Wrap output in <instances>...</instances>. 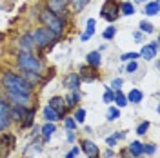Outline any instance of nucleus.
<instances>
[{
	"label": "nucleus",
	"instance_id": "obj_5",
	"mask_svg": "<svg viewBox=\"0 0 160 158\" xmlns=\"http://www.w3.org/2000/svg\"><path fill=\"white\" fill-rule=\"evenodd\" d=\"M100 17L104 20H108L109 24H113L115 20H118L120 17V2L117 0H106L104 6L100 7Z\"/></svg>",
	"mask_w": 160,
	"mask_h": 158
},
{
	"label": "nucleus",
	"instance_id": "obj_20",
	"mask_svg": "<svg viewBox=\"0 0 160 158\" xmlns=\"http://www.w3.org/2000/svg\"><path fill=\"white\" fill-rule=\"evenodd\" d=\"M88 4H89V0H68V6H71L73 13H80Z\"/></svg>",
	"mask_w": 160,
	"mask_h": 158
},
{
	"label": "nucleus",
	"instance_id": "obj_23",
	"mask_svg": "<svg viewBox=\"0 0 160 158\" xmlns=\"http://www.w3.org/2000/svg\"><path fill=\"white\" fill-rule=\"evenodd\" d=\"M120 15H124V17L135 15V6L131 2H120Z\"/></svg>",
	"mask_w": 160,
	"mask_h": 158
},
{
	"label": "nucleus",
	"instance_id": "obj_15",
	"mask_svg": "<svg viewBox=\"0 0 160 158\" xmlns=\"http://www.w3.org/2000/svg\"><path fill=\"white\" fill-rule=\"evenodd\" d=\"M86 62H88V66L93 67V69L100 67V51H91L89 55L86 57Z\"/></svg>",
	"mask_w": 160,
	"mask_h": 158
},
{
	"label": "nucleus",
	"instance_id": "obj_10",
	"mask_svg": "<svg viewBox=\"0 0 160 158\" xmlns=\"http://www.w3.org/2000/svg\"><path fill=\"white\" fill-rule=\"evenodd\" d=\"M68 7V0H46V9H49L51 13H64Z\"/></svg>",
	"mask_w": 160,
	"mask_h": 158
},
{
	"label": "nucleus",
	"instance_id": "obj_7",
	"mask_svg": "<svg viewBox=\"0 0 160 158\" xmlns=\"http://www.w3.org/2000/svg\"><path fill=\"white\" fill-rule=\"evenodd\" d=\"M35 49V40H33V33H26L22 35L18 40V53H33Z\"/></svg>",
	"mask_w": 160,
	"mask_h": 158
},
{
	"label": "nucleus",
	"instance_id": "obj_12",
	"mask_svg": "<svg viewBox=\"0 0 160 158\" xmlns=\"http://www.w3.org/2000/svg\"><path fill=\"white\" fill-rule=\"evenodd\" d=\"M20 75H22V78L26 80L29 86H33V87H35V86H38L40 82H42V73H35V71H22Z\"/></svg>",
	"mask_w": 160,
	"mask_h": 158
},
{
	"label": "nucleus",
	"instance_id": "obj_31",
	"mask_svg": "<svg viewBox=\"0 0 160 158\" xmlns=\"http://www.w3.org/2000/svg\"><path fill=\"white\" fill-rule=\"evenodd\" d=\"M73 118H75V122H77V124H82V122L86 120V111H84V109H77Z\"/></svg>",
	"mask_w": 160,
	"mask_h": 158
},
{
	"label": "nucleus",
	"instance_id": "obj_11",
	"mask_svg": "<svg viewBox=\"0 0 160 158\" xmlns=\"http://www.w3.org/2000/svg\"><path fill=\"white\" fill-rule=\"evenodd\" d=\"M48 106L58 113L60 118L66 115V109H68V107H66V102H64V96H53V98L49 100V104H48Z\"/></svg>",
	"mask_w": 160,
	"mask_h": 158
},
{
	"label": "nucleus",
	"instance_id": "obj_13",
	"mask_svg": "<svg viewBox=\"0 0 160 158\" xmlns=\"http://www.w3.org/2000/svg\"><path fill=\"white\" fill-rule=\"evenodd\" d=\"M33 122H35V109H33V107H26V109H24V113H22V120H20L22 129L31 127V126H33Z\"/></svg>",
	"mask_w": 160,
	"mask_h": 158
},
{
	"label": "nucleus",
	"instance_id": "obj_34",
	"mask_svg": "<svg viewBox=\"0 0 160 158\" xmlns=\"http://www.w3.org/2000/svg\"><path fill=\"white\" fill-rule=\"evenodd\" d=\"M157 151V146L155 144H146V146H142V153L144 155H153Z\"/></svg>",
	"mask_w": 160,
	"mask_h": 158
},
{
	"label": "nucleus",
	"instance_id": "obj_17",
	"mask_svg": "<svg viewBox=\"0 0 160 158\" xmlns=\"http://www.w3.org/2000/svg\"><path fill=\"white\" fill-rule=\"evenodd\" d=\"M158 7H160L158 0H151V2H148V4H146L144 13H146L148 17H157V15H158Z\"/></svg>",
	"mask_w": 160,
	"mask_h": 158
},
{
	"label": "nucleus",
	"instance_id": "obj_41",
	"mask_svg": "<svg viewBox=\"0 0 160 158\" xmlns=\"http://www.w3.org/2000/svg\"><path fill=\"white\" fill-rule=\"evenodd\" d=\"M120 156H122V158H135L128 149H122V151H120Z\"/></svg>",
	"mask_w": 160,
	"mask_h": 158
},
{
	"label": "nucleus",
	"instance_id": "obj_29",
	"mask_svg": "<svg viewBox=\"0 0 160 158\" xmlns=\"http://www.w3.org/2000/svg\"><path fill=\"white\" fill-rule=\"evenodd\" d=\"M2 144H8V147H15L17 138L13 135H2Z\"/></svg>",
	"mask_w": 160,
	"mask_h": 158
},
{
	"label": "nucleus",
	"instance_id": "obj_3",
	"mask_svg": "<svg viewBox=\"0 0 160 158\" xmlns=\"http://www.w3.org/2000/svg\"><path fill=\"white\" fill-rule=\"evenodd\" d=\"M33 40H35V47H38V49H46V47H49L53 46L58 37L49 29V27H46V26H38L37 29L33 31Z\"/></svg>",
	"mask_w": 160,
	"mask_h": 158
},
{
	"label": "nucleus",
	"instance_id": "obj_42",
	"mask_svg": "<svg viewBox=\"0 0 160 158\" xmlns=\"http://www.w3.org/2000/svg\"><path fill=\"white\" fill-rule=\"evenodd\" d=\"M149 47H151L153 51H155V53H157V51H158V40H155V42H151V44H149Z\"/></svg>",
	"mask_w": 160,
	"mask_h": 158
},
{
	"label": "nucleus",
	"instance_id": "obj_36",
	"mask_svg": "<svg viewBox=\"0 0 160 158\" xmlns=\"http://www.w3.org/2000/svg\"><path fill=\"white\" fill-rule=\"evenodd\" d=\"M149 127H151V124H149V122H142V124H140L138 127H137V133H138V135H146Z\"/></svg>",
	"mask_w": 160,
	"mask_h": 158
},
{
	"label": "nucleus",
	"instance_id": "obj_27",
	"mask_svg": "<svg viewBox=\"0 0 160 158\" xmlns=\"http://www.w3.org/2000/svg\"><path fill=\"white\" fill-rule=\"evenodd\" d=\"M108 122H113V120H117L120 116V107H109L108 109Z\"/></svg>",
	"mask_w": 160,
	"mask_h": 158
},
{
	"label": "nucleus",
	"instance_id": "obj_2",
	"mask_svg": "<svg viewBox=\"0 0 160 158\" xmlns=\"http://www.w3.org/2000/svg\"><path fill=\"white\" fill-rule=\"evenodd\" d=\"M38 18H40V22H42V26L49 27V29L60 38V35L66 29V18H62L57 13H51L49 9H42L40 15H38Z\"/></svg>",
	"mask_w": 160,
	"mask_h": 158
},
{
	"label": "nucleus",
	"instance_id": "obj_8",
	"mask_svg": "<svg viewBox=\"0 0 160 158\" xmlns=\"http://www.w3.org/2000/svg\"><path fill=\"white\" fill-rule=\"evenodd\" d=\"M64 87L68 89V91H78L80 89V84H82V80H80L78 73H68L66 77H64Z\"/></svg>",
	"mask_w": 160,
	"mask_h": 158
},
{
	"label": "nucleus",
	"instance_id": "obj_38",
	"mask_svg": "<svg viewBox=\"0 0 160 158\" xmlns=\"http://www.w3.org/2000/svg\"><path fill=\"white\" fill-rule=\"evenodd\" d=\"M122 84H124V82H122V78H115L113 82H111V89H115V91H118Z\"/></svg>",
	"mask_w": 160,
	"mask_h": 158
},
{
	"label": "nucleus",
	"instance_id": "obj_33",
	"mask_svg": "<svg viewBox=\"0 0 160 158\" xmlns=\"http://www.w3.org/2000/svg\"><path fill=\"white\" fill-rule=\"evenodd\" d=\"M8 111H9V104L4 98H0V115L2 116H8Z\"/></svg>",
	"mask_w": 160,
	"mask_h": 158
},
{
	"label": "nucleus",
	"instance_id": "obj_35",
	"mask_svg": "<svg viewBox=\"0 0 160 158\" xmlns=\"http://www.w3.org/2000/svg\"><path fill=\"white\" fill-rule=\"evenodd\" d=\"M64 126H66V129H77V122H75V118L73 116H68V118L64 120Z\"/></svg>",
	"mask_w": 160,
	"mask_h": 158
},
{
	"label": "nucleus",
	"instance_id": "obj_6",
	"mask_svg": "<svg viewBox=\"0 0 160 158\" xmlns=\"http://www.w3.org/2000/svg\"><path fill=\"white\" fill-rule=\"evenodd\" d=\"M8 98L13 106L17 107H31V95H22V93H15V91H6Z\"/></svg>",
	"mask_w": 160,
	"mask_h": 158
},
{
	"label": "nucleus",
	"instance_id": "obj_39",
	"mask_svg": "<svg viewBox=\"0 0 160 158\" xmlns=\"http://www.w3.org/2000/svg\"><path fill=\"white\" fill-rule=\"evenodd\" d=\"M78 153H80V149L77 147V146H75V147H73V149L69 151V153L66 155V158H77V155H78Z\"/></svg>",
	"mask_w": 160,
	"mask_h": 158
},
{
	"label": "nucleus",
	"instance_id": "obj_16",
	"mask_svg": "<svg viewBox=\"0 0 160 158\" xmlns=\"http://www.w3.org/2000/svg\"><path fill=\"white\" fill-rule=\"evenodd\" d=\"M126 98H128V104L133 102V104H140L142 100H144V93L140 91V89H131L129 93L126 95Z\"/></svg>",
	"mask_w": 160,
	"mask_h": 158
},
{
	"label": "nucleus",
	"instance_id": "obj_14",
	"mask_svg": "<svg viewBox=\"0 0 160 158\" xmlns=\"http://www.w3.org/2000/svg\"><path fill=\"white\" fill-rule=\"evenodd\" d=\"M57 131V126L53 124V122H46L44 126H42V129H40V133H42V140L44 142H49L51 140V135Z\"/></svg>",
	"mask_w": 160,
	"mask_h": 158
},
{
	"label": "nucleus",
	"instance_id": "obj_43",
	"mask_svg": "<svg viewBox=\"0 0 160 158\" xmlns=\"http://www.w3.org/2000/svg\"><path fill=\"white\" fill-rule=\"evenodd\" d=\"M108 146H109V147H115V146H117V140L113 138V136H109V138H108Z\"/></svg>",
	"mask_w": 160,
	"mask_h": 158
},
{
	"label": "nucleus",
	"instance_id": "obj_1",
	"mask_svg": "<svg viewBox=\"0 0 160 158\" xmlns=\"http://www.w3.org/2000/svg\"><path fill=\"white\" fill-rule=\"evenodd\" d=\"M0 84L6 91H15L22 95H33V89H35L22 78V75H17L15 71H4V75L0 77Z\"/></svg>",
	"mask_w": 160,
	"mask_h": 158
},
{
	"label": "nucleus",
	"instance_id": "obj_44",
	"mask_svg": "<svg viewBox=\"0 0 160 158\" xmlns=\"http://www.w3.org/2000/svg\"><path fill=\"white\" fill-rule=\"evenodd\" d=\"M124 136H126V135H124V133H118V131H117V133L113 135V138H115V140H122Z\"/></svg>",
	"mask_w": 160,
	"mask_h": 158
},
{
	"label": "nucleus",
	"instance_id": "obj_21",
	"mask_svg": "<svg viewBox=\"0 0 160 158\" xmlns=\"http://www.w3.org/2000/svg\"><path fill=\"white\" fill-rule=\"evenodd\" d=\"M44 118H46V122H53V124H55V122L60 120V116L55 109H51L49 106H46V107H44Z\"/></svg>",
	"mask_w": 160,
	"mask_h": 158
},
{
	"label": "nucleus",
	"instance_id": "obj_22",
	"mask_svg": "<svg viewBox=\"0 0 160 158\" xmlns=\"http://www.w3.org/2000/svg\"><path fill=\"white\" fill-rule=\"evenodd\" d=\"M93 35H95V20L89 18V20H88V27H86V31L82 33V37H80V38H82V42H86V40H89Z\"/></svg>",
	"mask_w": 160,
	"mask_h": 158
},
{
	"label": "nucleus",
	"instance_id": "obj_30",
	"mask_svg": "<svg viewBox=\"0 0 160 158\" xmlns=\"http://www.w3.org/2000/svg\"><path fill=\"white\" fill-rule=\"evenodd\" d=\"M138 27H140V31H142V33H153V29H155V27L151 26L148 20H142V22L138 24Z\"/></svg>",
	"mask_w": 160,
	"mask_h": 158
},
{
	"label": "nucleus",
	"instance_id": "obj_19",
	"mask_svg": "<svg viewBox=\"0 0 160 158\" xmlns=\"http://www.w3.org/2000/svg\"><path fill=\"white\" fill-rule=\"evenodd\" d=\"M78 100H80L78 91H69V95L64 98V102H66V107H75V106L78 104Z\"/></svg>",
	"mask_w": 160,
	"mask_h": 158
},
{
	"label": "nucleus",
	"instance_id": "obj_26",
	"mask_svg": "<svg viewBox=\"0 0 160 158\" xmlns=\"http://www.w3.org/2000/svg\"><path fill=\"white\" fill-rule=\"evenodd\" d=\"M115 98V91L111 87H106L104 89V95H102V100H104V104H111Z\"/></svg>",
	"mask_w": 160,
	"mask_h": 158
},
{
	"label": "nucleus",
	"instance_id": "obj_24",
	"mask_svg": "<svg viewBox=\"0 0 160 158\" xmlns=\"http://www.w3.org/2000/svg\"><path fill=\"white\" fill-rule=\"evenodd\" d=\"M113 102L117 104V107H124V106H128V98H126V95L122 93V91H115V98H113Z\"/></svg>",
	"mask_w": 160,
	"mask_h": 158
},
{
	"label": "nucleus",
	"instance_id": "obj_28",
	"mask_svg": "<svg viewBox=\"0 0 160 158\" xmlns=\"http://www.w3.org/2000/svg\"><path fill=\"white\" fill-rule=\"evenodd\" d=\"M115 35H117V27H115V26H109L108 29L102 33V38H104V40H111Z\"/></svg>",
	"mask_w": 160,
	"mask_h": 158
},
{
	"label": "nucleus",
	"instance_id": "obj_4",
	"mask_svg": "<svg viewBox=\"0 0 160 158\" xmlns=\"http://www.w3.org/2000/svg\"><path fill=\"white\" fill-rule=\"evenodd\" d=\"M17 66L22 71H35V73H42V69H44V64L33 53H18L17 55Z\"/></svg>",
	"mask_w": 160,
	"mask_h": 158
},
{
	"label": "nucleus",
	"instance_id": "obj_40",
	"mask_svg": "<svg viewBox=\"0 0 160 158\" xmlns=\"http://www.w3.org/2000/svg\"><path fill=\"white\" fill-rule=\"evenodd\" d=\"M66 138H68V142H75V131H73V129H68Z\"/></svg>",
	"mask_w": 160,
	"mask_h": 158
},
{
	"label": "nucleus",
	"instance_id": "obj_9",
	"mask_svg": "<svg viewBox=\"0 0 160 158\" xmlns=\"http://www.w3.org/2000/svg\"><path fill=\"white\" fill-rule=\"evenodd\" d=\"M82 151L88 158H100V149L91 140H82Z\"/></svg>",
	"mask_w": 160,
	"mask_h": 158
},
{
	"label": "nucleus",
	"instance_id": "obj_18",
	"mask_svg": "<svg viewBox=\"0 0 160 158\" xmlns=\"http://www.w3.org/2000/svg\"><path fill=\"white\" fill-rule=\"evenodd\" d=\"M142 146H144V144H140L138 140H135V142H131L129 146H128V151H129L135 158H140L144 155V153H142Z\"/></svg>",
	"mask_w": 160,
	"mask_h": 158
},
{
	"label": "nucleus",
	"instance_id": "obj_37",
	"mask_svg": "<svg viewBox=\"0 0 160 158\" xmlns=\"http://www.w3.org/2000/svg\"><path fill=\"white\" fill-rule=\"evenodd\" d=\"M137 69H138L137 60H131V62H128V66H126V71H128V73H135Z\"/></svg>",
	"mask_w": 160,
	"mask_h": 158
},
{
	"label": "nucleus",
	"instance_id": "obj_25",
	"mask_svg": "<svg viewBox=\"0 0 160 158\" xmlns=\"http://www.w3.org/2000/svg\"><path fill=\"white\" fill-rule=\"evenodd\" d=\"M138 55L142 57V58H146V60H151V58H155V57H157V53H155V51L151 49L149 46H144V47L140 49Z\"/></svg>",
	"mask_w": 160,
	"mask_h": 158
},
{
	"label": "nucleus",
	"instance_id": "obj_32",
	"mask_svg": "<svg viewBox=\"0 0 160 158\" xmlns=\"http://www.w3.org/2000/svg\"><path fill=\"white\" fill-rule=\"evenodd\" d=\"M137 58H140L138 53H124V55L120 57L122 62H131V60H137Z\"/></svg>",
	"mask_w": 160,
	"mask_h": 158
}]
</instances>
